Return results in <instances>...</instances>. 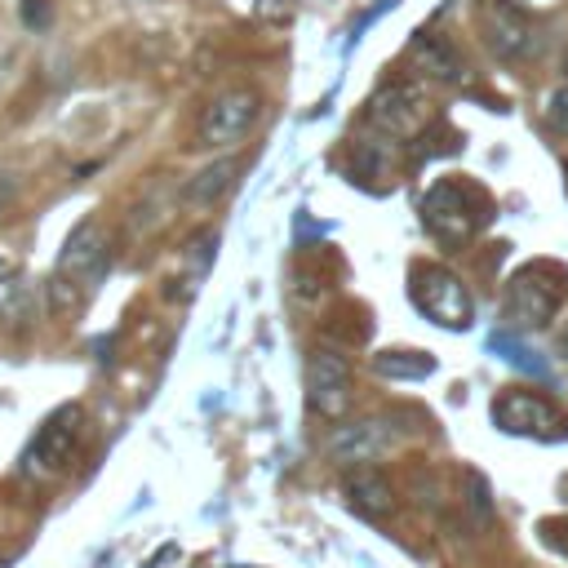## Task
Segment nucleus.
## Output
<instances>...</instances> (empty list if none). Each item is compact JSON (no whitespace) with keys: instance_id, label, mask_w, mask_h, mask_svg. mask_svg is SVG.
<instances>
[{"instance_id":"obj_3","label":"nucleus","mask_w":568,"mask_h":568,"mask_svg":"<svg viewBox=\"0 0 568 568\" xmlns=\"http://www.w3.org/2000/svg\"><path fill=\"white\" fill-rule=\"evenodd\" d=\"M408 297H413V306H417L430 324H439V328L462 333V328H470V320H475L470 288L462 284V275H453V271L439 266V262H413V266H408Z\"/></svg>"},{"instance_id":"obj_1","label":"nucleus","mask_w":568,"mask_h":568,"mask_svg":"<svg viewBox=\"0 0 568 568\" xmlns=\"http://www.w3.org/2000/svg\"><path fill=\"white\" fill-rule=\"evenodd\" d=\"M488 222H493V195H488L479 182L462 178V173L439 178V182L422 195V226H426L439 244H448V248L470 244Z\"/></svg>"},{"instance_id":"obj_11","label":"nucleus","mask_w":568,"mask_h":568,"mask_svg":"<svg viewBox=\"0 0 568 568\" xmlns=\"http://www.w3.org/2000/svg\"><path fill=\"white\" fill-rule=\"evenodd\" d=\"M257 115H262L257 89H226V93H217L204 106V115H200V142L204 146H235V142L248 138V129L257 124Z\"/></svg>"},{"instance_id":"obj_12","label":"nucleus","mask_w":568,"mask_h":568,"mask_svg":"<svg viewBox=\"0 0 568 568\" xmlns=\"http://www.w3.org/2000/svg\"><path fill=\"white\" fill-rule=\"evenodd\" d=\"M408 62H413L422 75L444 80V84H453V89H466V84H470V62H466V53L457 49V40L444 36V31H417V36L408 40Z\"/></svg>"},{"instance_id":"obj_10","label":"nucleus","mask_w":568,"mask_h":568,"mask_svg":"<svg viewBox=\"0 0 568 568\" xmlns=\"http://www.w3.org/2000/svg\"><path fill=\"white\" fill-rule=\"evenodd\" d=\"M493 422L506 435H532V439H564L568 435L564 413L532 390H501L493 399Z\"/></svg>"},{"instance_id":"obj_13","label":"nucleus","mask_w":568,"mask_h":568,"mask_svg":"<svg viewBox=\"0 0 568 568\" xmlns=\"http://www.w3.org/2000/svg\"><path fill=\"white\" fill-rule=\"evenodd\" d=\"M342 493H346L351 506H355L359 515H368V519H386V515H395V506H399L395 484H390V475H386L382 466H351V470L342 475Z\"/></svg>"},{"instance_id":"obj_14","label":"nucleus","mask_w":568,"mask_h":568,"mask_svg":"<svg viewBox=\"0 0 568 568\" xmlns=\"http://www.w3.org/2000/svg\"><path fill=\"white\" fill-rule=\"evenodd\" d=\"M240 169H244V160L240 155H222V160H213V164H204L200 173H191L186 182H182V191H178V200L186 204V209H213L231 186H235V178H240Z\"/></svg>"},{"instance_id":"obj_2","label":"nucleus","mask_w":568,"mask_h":568,"mask_svg":"<svg viewBox=\"0 0 568 568\" xmlns=\"http://www.w3.org/2000/svg\"><path fill=\"white\" fill-rule=\"evenodd\" d=\"M568 297V266L559 262H524L510 280H506V297H501V320L515 328V333H537L546 328L559 306Z\"/></svg>"},{"instance_id":"obj_16","label":"nucleus","mask_w":568,"mask_h":568,"mask_svg":"<svg viewBox=\"0 0 568 568\" xmlns=\"http://www.w3.org/2000/svg\"><path fill=\"white\" fill-rule=\"evenodd\" d=\"M373 373L377 377H390V382H422L435 373V359L426 351H377L373 355Z\"/></svg>"},{"instance_id":"obj_7","label":"nucleus","mask_w":568,"mask_h":568,"mask_svg":"<svg viewBox=\"0 0 568 568\" xmlns=\"http://www.w3.org/2000/svg\"><path fill=\"white\" fill-rule=\"evenodd\" d=\"M475 22H479L484 49H488L497 62H506V67L528 62V58L541 49L537 22H532L528 13H519L515 4H506V0H484L479 13H475Z\"/></svg>"},{"instance_id":"obj_8","label":"nucleus","mask_w":568,"mask_h":568,"mask_svg":"<svg viewBox=\"0 0 568 568\" xmlns=\"http://www.w3.org/2000/svg\"><path fill=\"white\" fill-rule=\"evenodd\" d=\"M106 271H111V235H106V226H102V222H80V226L67 235L53 275H58L62 284H71L75 293L89 297V293L106 280Z\"/></svg>"},{"instance_id":"obj_5","label":"nucleus","mask_w":568,"mask_h":568,"mask_svg":"<svg viewBox=\"0 0 568 568\" xmlns=\"http://www.w3.org/2000/svg\"><path fill=\"white\" fill-rule=\"evenodd\" d=\"M80 422H84V417H80L75 404H62L58 413H49L44 426L31 435V444H27L22 462H18V470H22L27 479H53V475H62V470L75 462V453H80V435H84Z\"/></svg>"},{"instance_id":"obj_6","label":"nucleus","mask_w":568,"mask_h":568,"mask_svg":"<svg viewBox=\"0 0 568 568\" xmlns=\"http://www.w3.org/2000/svg\"><path fill=\"white\" fill-rule=\"evenodd\" d=\"M351 395H355V373H351L346 351L333 342H315L306 351V404L320 417L342 422L351 408Z\"/></svg>"},{"instance_id":"obj_15","label":"nucleus","mask_w":568,"mask_h":568,"mask_svg":"<svg viewBox=\"0 0 568 568\" xmlns=\"http://www.w3.org/2000/svg\"><path fill=\"white\" fill-rule=\"evenodd\" d=\"M213 257H217V226H204L200 235L186 240V262H182V275L173 280V288H169V297L173 302H186L200 288V280L209 275Z\"/></svg>"},{"instance_id":"obj_20","label":"nucleus","mask_w":568,"mask_h":568,"mask_svg":"<svg viewBox=\"0 0 568 568\" xmlns=\"http://www.w3.org/2000/svg\"><path fill=\"white\" fill-rule=\"evenodd\" d=\"M546 129L559 133V138H568V84H559V89L546 93Z\"/></svg>"},{"instance_id":"obj_22","label":"nucleus","mask_w":568,"mask_h":568,"mask_svg":"<svg viewBox=\"0 0 568 568\" xmlns=\"http://www.w3.org/2000/svg\"><path fill=\"white\" fill-rule=\"evenodd\" d=\"M22 18H27V27H44L49 22V4L44 0H22Z\"/></svg>"},{"instance_id":"obj_24","label":"nucleus","mask_w":568,"mask_h":568,"mask_svg":"<svg viewBox=\"0 0 568 568\" xmlns=\"http://www.w3.org/2000/svg\"><path fill=\"white\" fill-rule=\"evenodd\" d=\"M559 351H564V359H568V333H564V342H559Z\"/></svg>"},{"instance_id":"obj_19","label":"nucleus","mask_w":568,"mask_h":568,"mask_svg":"<svg viewBox=\"0 0 568 568\" xmlns=\"http://www.w3.org/2000/svg\"><path fill=\"white\" fill-rule=\"evenodd\" d=\"M462 484H466V506H470V519H493V501H488V484L479 479V475H462Z\"/></svg>"},{"instance_id":"obj_23","label":"nucleus","mask_w":568,"mask_h":568,"mask_svg":"<svg viewBox=\"0 0 568 568\" xmlns=\"http://www.w3.org/2000/svg\"><path fill=\"white\" fill-rule=\"evenodd\" d=\"M13 195H18V182H13L9 173H0V217L9 213V204H13Z\"/></svg>"},{"instance_id":"obj_21","label":"nucleus","mask_w":568,"mask_h":568,"mask_svg":"<svg viewBox=\"0 0 568 568\" xmlns=\"http://www.w3.org/2000/svg\"><path fill=\"white\" fill-rule=\"evenodd\" d=\"M493 346H497V351H510L506 359H519L528 373H546V364H541V359H532V351H524L519 342H510V337H501V333H497V337H493Z\"/></svg>"},{"instance_id":"obj_17","label":"nucleus","mask_w":568,"mask_h":568,"mask_svg":"<svg viewBox=\"0 0 568 568\" xmlns=\"http://www.w3.org/2000/svg\"><path fill=\"white\" fill-rule=\"evenodd\" d=\"M36 315V288L27 275H0V320L18 324Z\"/></svg>"},{"instance_id":"obj_18","label":"nucleus","mask_w":568,"mask_h":568,"mask_svg":"<svg viewBox=\"0 0 568 568\" xmlns=\"http://www.w3.org/2000/svg\"><path fill=\"white\" fill-rule=\"evenodd\" d=\"M44 297H49V311H62V315H71V311H80L89 297L84 293H75L71 284H62L58 275H49L44 280Z\"/></svg>"},{"instance_id":"obj_4","label":"nucleus","mask_w":568,"mask_h":568,"mask_svg":"<svg viewBox=\"0 0 568 568\" xmlns=\"http://www.w3.org/2000/svg\"><path fill=\"white\" fill-rule=\"evenodd\" d=\"M364 120L373 124V133L382 138H422V129L430 124V93L413 80V75H390L382 80L368 102H364Z\"/></svg>"},{"instance_id":"obj_9","label":"nucleus","mask_w":568,"mask_h":568,"mask_svg":"<svg viewBox=\"0 0 568 568\" xmlns=\"http://www.w3.org/2000/svg\"><path fill=\"white\" fill-rule=\"evenodd\" d=\"M399 426H390V417H355V422H342L333 435H328V457L337 466H373L382 462L395 444H399Z\"/></svg>"}]
</instances>
